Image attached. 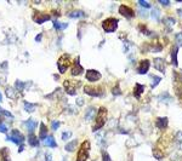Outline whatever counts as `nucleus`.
<instances>
[{"instance_id": "44", "label": "nucleus", "mask_w": 182, "mask_h": 161, "mask_svg": "<svg viewBox=\"0 0 182 161\" xmlns=\"http://www.w3.org/2000/svg\"><path fill=\"white\" fill-rule=\"evenodd\" d=\"M0 102H1V93H0Z\"/></svg>"}, {"instance_id": "23", "label": "nucleus", "mask_w": 182, "mask_h": 161, "mask_svg": "<svg viewBox=\"0 0 182 161\" xmlns=\"http://www.w3.org/2000/svg\"><path fill=\"white\" fill-rule=\"evenodd\" d=\"M77 144H78V141H72V142L67 143V145L64 147V149H66L67 152H73V150H75Z\"/></svg>"}, {"instance_id": "3", "label": "nucleus", "mask_w": 182, "mask_h": 161, "mask_svg": "<svg viewBox=\"0 0 182 161\" xmlns=\"http://www.w3.org/2000/svg\"><path fill=\"white\" fill-rule=\"evenodd\" d=\"M69 65H70V57H69V55L68 53H63L60 58H59V61H57L59 71H60L61 74L66 73V70L68 69Z\"/></svg>"}, {"instance_id": "33", "label": "nucleus", "mask_w": 182, "mask_h": 161, "mask_svg": "<svg viewBox=\"0 0 182 161\" xmlns=\"http://www.w3.org/2000/svg\"><path fill=\"white\" fill-rule=\"evenodd\" d=\"M176 41H177V44L182 46V33H179L177 35H176Z\"/></svg>"}, {"instance_id": "4", "label": "nucleus", "mask_w": 182, "mask_h": 161, "mask_svg": "<svg viewBox=\"0 0 182 161\" xmlns=\"http://www.w3.org/2000/svg\"><path fill=\"white\" fill-rule=\"evenodd\" d=\"M117 27H118V20L117 18L111 17V18H107L102 22V28L106 33L114 32L117 29Z\"/></svg>"}, {"instance_id": "20", "label": "nucleus", "mask_w": 182, "mask_h": 161, "mask_svg": "<svg viewBox=\"0 0 182 161\" xmlns=\"http://www.w3.org/2000/svg\"><path fill=\"white\" fill-rule=\"evenodd\" d=\"M47 137V129H46V126L44 125V124H40V132H39V138L40 139H44L45 141V138Z\"/></svg>"}, {"instance_id": "31", "label": "nucleus", "mask_w": 182, "mask_h": 161, "mask_svg": "<svg viewBox=\"0 0 182 161\" xmlns=\"http://www.w3.org/2000/svg\"><path fill=\"white\" fill-rule=\"evenodd\" d=\"M159 15H160V12H159L158 9H154V10L152 11V17H153V18L158 20V18H159Z\"/></svg>"}, {"instance_id": "28", "label": "nucleus", "mask_w": 182, "mask_h": 161, "mask_svg": "<svg viewBox=\"0 0 182 161\" xmlns=\"http://www.w3.org/2000/svg\"><path fill=\"white\" fill-rule=\"evenodd\" d=\"M70 137H72V132L70 131H66V132L62 133V139L63 141H68Z\"/></svg>"}, {"instance_id": "35", "label": "nucleus", "mask_w": 182, "mask_h": 161, "mask_svg": "<svg viewBox=\"0 0 182 161\" xmlns=\"http://www.w3.org/2000/svg\"><path fill=\"white\" fill-rule=\"evenodd\" d=\"M102 159H103V161H112L111 160V158H109V155H108V153H106V152H103Z\"/></svg>"}, {"instance_id": "10", "label": "nucleus", "mask_w": 182, "mask_h": 161, "mask_svg": "<svg viewBox=\"0 0 182 161\" xmlns=\"http://www.w3.org/2000/svg\"><path fill=\"white\" fill-rule=\"evenodd\" d=\"M83 70H84L83 67L79 63V57H77L75 61H74V65H73V68H72V75H73V76H78V75H80V74L83 73Z\"/></svg>"}, {"instance_id": "18", "label": "nucleus", "mask_w": 182, "mask_h": 161, "mask_svg": "<svg viewBox=\"0 0 182 161\" xmlns=\"http://www.w3.org/2000/svg\"><path fill=\"white\" fill-rule=\"evenodd\" d=\"M45 144H46L47 147H50V148H56V147H57V143H56L54 136L46 137V138H45Z\"/></svg>"}, {"instance_id": "9", "label": "nucleus", "mask_w": 182, "mask_h": 161, "mask_svg": "<svg viewBox=\"0 0 182 161\" xmlns=\"http://www.w3.org/2000/svg\"><path fill=\"white\" fill-rule=\"evenodd\" d=\"M86 79L91 81V82H95V81H98L101 79V73H98L97 70H93L90 69L86 71Z\"/></svg>"}, {"instance_id": "6", "label": "nucleus", "mask_w": 182, "mask_h": 161, "mask_svg": "<svg viewBox=\"0 0 182 161\" xmlns=\"http://www.w3.org/2000/svg\"><path fill=\"white\" fill-rule=\"evenodd\" d=\"M50 18H51L50 15H47V13H41V12H38V11H35L34 15H33L34 22H35V23H39V24H41V23L49 21Z\"/></svg>"}, {"instance_id": "1", "label": "nucleus", "mask_w": 182, "mask_h": 161, "mask_svg": "<svg viewBox=\"0 0 182 161\" xmlns=\"http://www.w3.org/2000/svg\"><path fill=\"white\" fill-rule=\"evenodd\" d=\"M107 114L108 113H107V109L104 107H101L98 109V112L96 114V124H95V126L92 129L93 132H96L97 130L102 129V126H104V124L107 121Z\"/></svg>"}, {"instance_id": "25", "label": "nucleus", "mask_w": 182, "mask_h": 161, "mask_svg": "<svg viewBox=\"0 0 182 161\" xmlns=\"http://www.w3.org/2000/svg\"><path fill=\"white\" fill-rule=\"evenodd\" d=\"M6 95L9 98H12V99H16L17 98V93H16V91H15V89H12V87H7L6 89Z\"/></svg>"}, {"instance_id": "19", "label": "nucleus", "mask_w": 182, "mask_h": 161, "mask_svg": "<svg viewBox=\"0 0 182 161\" xmlns=\"http://www.w3.org/2000/svg\"><path fill=\"white\" fill-rule=\"evenodd\" d=\"M54 27L56 31H64L68 28V23H61L60 21H54Z\"/></svg>"}, {"instance_id": "7", "label": "nucleus", "mask_w": 182, "mask_h": 161, "mask_svg": "<svg viewBox=\"0 0 182 161\" xmlns=\"http://www.w3.org/2000/svg\"><path fill=\"white\" fill-rule=\"evenodd\" d=\"M63 86H64V90H66V92L68 93V95H70V96H74L75 93H77V82H73V81H69V80H66L64 81V84H63Z\"/></svg>"}, {"instance_id": "39", "label": "nucleus", "mask_w": 182, "mask_h": 161, "mask_svg": "<svg viewBox=\"0 0 182 161\" xmlns=\"http://www.w3.org/2000/svg\"><path fill=\"white\" fill-rule=\"evenodd\" d=\"M45 161H52V155L49 154V153H46L45 154Z\"/></svg>"}, {"instance_id": "34", "label": "nucleus", "mask_w": 182, "mask_h": 161, "mask_svg": "<svg viewBox=\"0 0 182 161\" xmlns=\"http://www.w3.org/2000/svg\"><path fill=\"white\" fill-rule=\"evenodd\" d=\"M6 131H7V127H6V125H5V124H2V123L0 121V132L5 133Z\"/></svg>"}, {"instance_id": "27", "label": "nucleus", "mask_w": 182, "mask_h": 161, "mask_svg": "<svg viewBox=\"0 0 182 161\" xmlns=\"http://www.w3.org/2000/svg\"><path fill=\"white\" fill-rule=\"evenodd\" d=\"M159 81H160V78H159V76H153V80H152V84H151L152 89H154V87L159 84Z\"/></svg>"}, {"instance_id": "36", "label": "nucleus", "mask_w": 182, "mask_h": 161, "mask_svg": "<svg viewBox=\"0 0 182 161\" xmlns=\"http://www.w3.org/2000/svg\"><path fill=\"white\" fill-rule=\"evenodd\" d=\"M140 5H142L143 7H147V9H150L151 7V5H150V2H147V1H140Z\"/></svg>"}, {"instance_id": "15", "label": "nucleus", "mask_w": 182, "mask_h": 161, "mask_svg": "<svg viewBox=\"0 0 182 161\" xmlns=\"http://www.w3.org/2000/svg\"><path fill=\"white\" fill-rule=\"evenodd\" d=\"M143 91H145L143 85H141V84H136V85H135V89H134V96L136 97V98H140Z\"/></svg>"}, {"instance_id": "29", "label": "nucleus", "mask_w": 182, "mask_h": 161, "mask_svg": "<svg viewBox=\"0 0 182 161\" xmlns=\"http://www.w3.org/2000/svg\"><path fill=\"white\" fill-rule=\"evenodd\" d=\"M25 85H26V84L22 82V81H18V80L16 81V89H17V90H21V91H22V90L25 89Z\"/></svg>"}, {"instance_id": "17", "label": "nucleus", "mask_w": 182, "mask_h": 161, "mask_svg": "<svg viewBox=\"0 0 182 161\" xmlns=\"http://www.w3.org/2000/svg\"><path fill=\"white\" fill-rule=\"evenodd\" d=\"M11 136L13 137V138H16L21 144L23 143V141H25V137L22 136V133L18 131V130H12V132H11Z\"/></svg>"}, {"instance_id": "40", "label": "nucleus", "mask_w": 182, "mask_h": 161, "mask_svg": "<svg viewBox=\"0 0 182 161\" xmlns=\"http://www.w3.org/2000/svg\"><path fill=\"white\" fill-rule=\"evenodd\" d=\"M113 95H120V90L119 89H114L113 90Z\"/></svg>"}, {"instance_id": "41", "label": "nucleus", "mask_w": 182, "mask_h": 161, "mask_svg": "<svg viewBox=\"0 0 182 161\" xmlns=\"http://www.w3.org/2000/svg\"><path fill=\"white\" fill-rule=\"evenodd\" d=\"M41 36H43V34L40 33L39 35H36V38H35V41H40L41 40Z\"/></svg>"}, {"instance_id": "14", "label": "nucleus", "mask_w": 182, "mask_h": 161, "mask_svg": "<svg viewBox=\"0 0 182 161\" xmlns=\"http://www.w3.org/2000/svg\"><path fill=\"white\" fill-rule=\"evenodd\" d=\"M96 114H97L96 108L90 107V108L86 110V113H85V120H86V121H90V120H92V119L96 116Z\"/></svg>"}, {"instance_id": "22", "label": "nucleus", "mask_w": 182, "mask_h": 161, "mask_svg": "<svg viewBox=\"0 0 182 161\" xmlns=\"http://www.w3.org/2000/svg\"><path fill=\"white\" fill-rule=\"evenodd\" d=\"M166 125H168V119L166 118H159V119H157V126L159 129H164V127H166Z\"/></svg>"}, {"instance_id": "2", "label": "nucleus", "mask_w": 182, "mask_h": 161, "mask_svg": "<svg viewBox=\"0 0 182 161\" xmlns=\"http://www.w3.org/2000/svg\"><path fill=\"white\" fill-rule=\"evenodd\" d=\"M89 152H90V142L84 141L83 144L80 145L79 150H78V155H77L75 161H86L89 158Z\"/></svg>"}, {"instance_id": "42", "label": "nucleus", "mask_w": 182, "mask_h": 161, "mask_svg": "<svg viewBox=\"0 0 182 161\" xmlns=\"http://www.w3.org/2000/svg\"><path fill=\"white\" fill-rule=\"evenodd\" d=\"M160 4H163V5H169L170 2H169V1H163V0H161V1H160Z\"/></svg>"}, {"instance_id": "37", "label": "nucleus", "mask_w": 182, "mask_h": 161, "mask_svg": "<svg viewBox=\"0 0 182 161\" xmlns=\"http://www.w3.org/2000/svg\"><path fill=\"white\" fill-rule=\"evenodd\" d=\"M77 104H78V107H82V105L84 104V99L80 98V97H78V98H77Z\"/></svg>"}, {"instance_id": "5", "label": "nucleus", "mask_w": 182, "mask_h": 161, "mask_svg": "<svg viewBox=\"0 0 182 161\" xmlns=\"http://www.w3.org/2000/svg\"><path fill=\"white\" fill-rule=\"evenodd\" d=\"M84 92L91 97L103 96V90L101 87H96V86H85L84 87Z\"/></svg>"}, {"instance_id": "11", "label": "nucleus", "mask_w": 182, "mask_h": 161, "mask_svg": "<svg viewBox=\"0 0 182 161\" xmlns=\"http://www.w3.org/2000/svg\"><path fill=\"white\" fill-rule=\"evenodd\" d=\"M150 61L148 60H143V61H141L140 62V64H138V68H137V73L138 74H146L147 71H148V69H150Z\"/></svg>"}, {"instance_id": "13", "label": "nucleus", "mask_w": 182, "mask_h": 161, "mask_svg": "<svg viewBox=\"0 0 182 161\" xmlns=\"http://www.w3.org/2000/svg\"><path fill=\"white\" fill-rule=\"evenodd\" d=\"M36 125H38V124H36V121H34L33 119H29V120H27V121H25V123H23V126H25V127L27 129V131L30 132V133L35 130Z\"/></svg>"}, {"instance_id": "32", "label": "nucleus", "mask_w": 182, "mask_h": 161, "mask_svg": "<svg viewBox=\"0 0 182 161\" xmlns=\"http://www.w3.org/2000/svg\"><path fill=\"white\" fill-rule=\"evenodd\" d=\"M60 121H52V125H51V127H52V130L54 131H56V130L60 127Z\"/></svg>"}, {"instance_id": "21", "label": "nucleus", "mask_w": 182, "mask_h": 161, "mask_svg": "<svg viewBox=\"0 0 182 161\" xmlns=\"http://www.w3.org/2000/svg\"><path fill=\"white\" fill-rule=\"evenodd\" d=\"M84 16H85V13L83 11H78V10L72 11V12L68 13V17L69 18H79V17H84Z\"/></svg>"}, {"instance_id": "26", "label": "nucleus", "mask_w": 182, "mask_h": 161, "mask_svg": "<svg viewBox=\"0 0 182 161\" xmlns=\"http://www.w3.org/2000/svg\"><path fill=\"white\" fill-rule=\"evenodd\" d=\"M0 115L4 116V118H6V119L13 120V115H12L10 112H7V110H5V109H2V108H0Z\"/></svg>"}, {"instance_id": "43", "label": "nucleus", "mask_w": 182, "mask_h": 161, "mask_svg": "<svg viewBox=\"0 0 182 161\" xmlns=\"http://www.w3.org/2000/svg\"><path fill=\"white\" fill-rule=\"evenodd\" d=\"M177 13L181 16V18H182V10H181V9H180V10H177Z\"/></svg>"}, {"instance_id": "16", "label": "nucleus", "mask_w": 182, "mask_h": 161, "mask_svg": "<svg viewBox=\"0 0 182 161\" xmlns=\"http://www.w3.org/2000/svg\"><path fill=\"white\" fill-rule=\"evenodd\" d=\"M28 142H29L30 147H38V145H39V139H38V137H36L35 134H33V133H29V136H28Z\"/></svg>"}, {"instance_id": "30", "label": "nucleus", "mask_w": 182, "mask_h": 161, "mask_svg": "<svg viewBox=\"0 0 182 161\" xmlns=\"http://www.w3.org/2000/svg\"><path fill=\"white\" fill-rule=\"evenodd\" d=\"M176 55H177V47H175L174 52H173V63L175 65H177V58H176Z\"/></svg>"}, {"instance_id": "8", "label": "nucleus", "mask_w": 182, "mask_h": 161, "mask_svg": "<svg viewBox=\"0 0 182 161\" xmlns=\"http://www.w3.org/2000/svg\"><path fill=\"white\" fill-rule=\"evenodd\" d=\"M119 13H120L121 16L126 17V18H132V17L135 16L134 10H131V9H130L129 6H126V5H120V6H119Z\"/></svg>"}, {"instance_id": "12", "label": "nucleus", "mask_w": 182, "mask_h": 161, "mask_svg": "<svg viewBox=\"0 0 182 161\" xmlns=\"http://www.w3.org/2000/svg\"><path fill=\"white\" fill-rule=\"evenodd\" d=\"M154 65H155V68L159 70V71H161V73H165V61L163 60V58H154Z\"/></svg>"}, {"instance_id": "38", "label": "nucleus", "mask_w": 182, "mask_h": 161, "mask_svg": "<svg viewBox=\"0 0 182 161\" xmlns=\"http://www.w3.org/2000/svg\"><path fill=\"white\" fill-rule=\"evenodd\" d=\"M165 23H166V24L173 26V24L175 23V20H174V18H168V20H165Z\"/></svg>"}, {"instance_id": "24", "label": "nucleus", "mask_w": 182, "mask_h": 161, "mask_svg": "<svg viewBox=\"0 0 182 161\" xmlns=\"http://www.w3.org/2000/svg\"><path fill=\"white\" fill-rule=\"evenodd\" d=\"M23 105H25V110L28 113H33L35 110V107H36L34 103H29V102H25Z\"/></svg>"}]
</instances>
